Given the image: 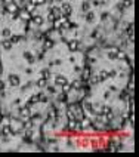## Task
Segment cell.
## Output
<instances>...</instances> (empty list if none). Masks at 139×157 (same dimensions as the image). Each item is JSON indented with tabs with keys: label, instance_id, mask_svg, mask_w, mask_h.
<instances>
[{
	"label": "cell",
	"instance_id": "cell-25",
	"mask_svg": "<svg viewBox=\"0 0 139 157\" xmlns=\"http://www.w3.org/2000/svg\"><path fill=\"white\" fill-rule=\"evenodd\" d=\"M55 19H56V18H55V15H52V13L49 12V16H48V21H50V22H53Z\"/></svg>",
	"mask_w": 139,
	"mask_h": 157
},
{
	"label": "cell",
	"instance_id": "cell-4",
	"mask_svg": "<svg viewBox=\"0 0 139 157\" xmlns=\"http://www.w3.org/2000/svg\"><path fill=\"white\" fill-rule=\"evenodd\" d=\"M55 83L58 86H64L67 83V78L64 77V76H56V78H55Z\"/></svg>",
	"mask_w": 139,
	"mask_h": 157
},
{
	"label": "cell",
	"instance_id": "cell-28",
	"mask_svg": "<svg viewBox=\"0 0 139 157\" xmlns=\"http://www.w3.org/2000/svg\"><path fill=\"white\" fill-rule=\"evenodd\" d=\"M85 108L90 111V110H92V104H90V102H86V104H85Z\"/></svg>",
	"mask_w": 139,
	"mask_h": 157
},
{
	"label": "cell",
	"instance_id": "cell-16",
	"mask_svg": "<svg viewBox=\"0 0 139 157\" xmlns=\"http://www.w3.org/2000/svg\"><path fill=\"white\" fill-rule=\"evenodd\" d=\"M53 46V42H50V40H46L44 42V49H50Z\"/></svg>",
	"mask_w": 139,
	"mask_h": 157
},
{
	"label": "cell",
	"instance_id": "cell-1",
	"mask_svg": "<svg viewBox=\"0 0 139 157\" xmlns=\"http://www.w3.org/2000/svg\"><path fill=\"white\" fill-rule=\"evenodd\" d=\"M9 83H11L12 86H19L21 80H19V77L16 76V74H11V76H9Z\"/></svg>",
	"mask_w": 139,
	"mask_h": 157
},
{
	"label": "cell",
	"instance_id": "cell-5",
	"mask_svg": "<svg viewBox=\"0 0 139 157\" xmlns=\"http://www.w3.org/2000/svg\"><path fill=\"white\" fill-rule=\"evenodd\" d=\"M68 48H70V50H77V49H79V42H77V40H70V42H68Z\"/></svg>",
	"mask_w": 139,
	"mask_h": 157
},
{
	"label": "cell",
	"instance_id": "cell-24",
	"mask_svg": "<svg viewBox=\"0 0 139 157\" xmlns=\"http://www.w3.org/2000/svg\"><path fill=\"white\" fill-rule=\"evenodd\" d=\"M44 85H46V80H44V78H40V80L37 82V86H40V88H42V86H44Z\"/></svg>",
	"mask_w": 139,
	"mask_h": 157
},
{
	"label": "cell",
	"instance_id": "cell-8",
	"mask_svg": "<svg viewBox=\"0 0 139 157\" xmlns=\"http://www.w3.org/2000/svg\"><path fill=\"white\" fill-rule=\"evenodd\" d=\"M90 126V120H87V119H81L80 121V127H89Z\"/></svg>",
	"mask_w": 139,
	"mask_h": 157
},
{
	"label": "cell",
	"instance_id": "cell-6",
	"mask_svg": "<svg viewBox=\"0 0 139 157\" xmlns=\"http://www.w3.org/2000/svg\"><path fill=\"white\" fill-rule=\"evenodd\" d=\"M109 74L108 71H101L99 74H98V80H107V77H108Z\"/></svg>",
	"mask_w": 139,
	"mask_h": 157
},
{
	"label": "cell",
	"instance_id": "cell-18",
	"mask_svg": "<svg viewBox=\"0 0 139 157\" xmlns=\"http://www.w3.org/2000/svg\"><path fill=\"white\" fill-rule=\"evenodd\" d=\"M93 18H95L93 12H87V15H86V19H87V21H93Z\"/></svg>",
	"mask_w": 139,
	"mask_h": 157
},
{
	"label": "cell",
	"instance_id": "cell-20",
	"mask_svg": "<svg viewBox=\"0 0 139 157\" xmlns=\"http://www.w3.org/2000/svg\"><path fill=\"white\" fill-rule=\"evenodd\" d=\"M108 113H111V108H109V107H107V105H105V107H102V114H108Z\"/></svg>",
	"mask_w": 139,
	"mask_h": 157
},
{
	"label": "cell",
	"instance_id": "cell-17",
	"mask_svg": "<svg viewBox=\"0 0 139 157\" xmlns=\"http://www.w3.org/2000/svg\"><path fill=\"white\" fill-rule=\"evenodd\" d=\"M42 76H43V78H44V80H48L49 76H50V73H49L48 70H43V71H42Z\"/></svg>",
	"mask_w": 139,
	"mask_h": 157
},
{
	"label": "cell",
	"instance_id": "cell-11",
	"mask_svg": "<svg viewBox=\"0 0 139 157\" xmlns=\"http://www.w3.org/2000/svg\"><path fill=\"white\" fill-rule=\"evenodd\" d=\"M24 56H25V59H27V61H30V62H33V61H34V58H33V55H31L30 52H25Z\"/></svg>",
	"mask_w": 139,
	"mask_h": 157
},
{
	"label": "cell",
	"instance_id": "cell-31",
	"mask_svg": "<svg viewBox=\"0 0 139 157\" xmlns=\"http://www.w3.org/2000/svg\"><path fill=\"white\" fill-rule=\"evenodd\" d=\"M2 89H3V83H2V82H0V91H2Z\"/></svg>",
	"mask_w": 139,
	"mask_h": 157
},
{
	"label": "cell",
	"instance_id": "cell-13",
	"mask_svg": "<svg viewBox=\"0 0 139 157\" xmlns=\"http://www.w3.org/2000/svg\"><path fill=\"white\" fill-rule=\"evenodd\" d=\"M12 132V130H11V126H3V135H9V133Z\"/></svg>",
	"mask_w": 139,
	"mask_h": 157
},
{
	"label": "cell",
	"instance_id": "cell-26",
	"mask_svg": "<svg viewBox=\"0 0 139 157\" xmlns=\"http://www.w3.org/2000/svg\"><path fill=\"white\" fill-rule=\"evenodd\" d=\"M19 39H21V37H19V36H12V39H11V43H15V42H18Z\"/></svg>",
	"mask_w": 139,
	"mask_h": 157
},
{
	"label": "cell",
	"instance_id": "cell-15",
	"mask_svg": "<svg viewBox=\"0 0 139 157\" xmlns=\"http://www.w3.org/2000/svg\"><path fill=\"white\" fill-rule=\"evenodd\" d=\"M19 16H21L22 19H30V13L28 12H21L19 13Z\"/></svg>",
	"mask_w": 139,
	"mask_h": 157
},
{
	"label": "cell",
	"instance_id": "cell-3",
	"mask_svg": "<svg viewBox=\"0 0 139 157\" xmlns=\"http://www.w3.org/2000/svg\"><path fill=\"white\" fill-rule=\"evenodd\" d=\"M6 11L11 12V13H18V6H16L15 3H9V5L6 6Z\"/></svg>",
	"mask_w": 139,
	"mask_h": 157
},
{
	"label": "cell",
	"instance_id": "cell-30",
	"mask_svg": "<svg viewBox=\"0 0 139 157\" xmlns=\"http://www.w3.org/2000/svg\"><path fill=\"white\" fill-rule=\"evenodd\" d=\"M48 89H49V92H50V93H55V89H53V88H48Z\"/></svg>",
	"mask_w": 139,
	"mask_h": 157
},
{
	"label": "cell",
	"instance_id": "cell-19",
	"mask_svg": "<svg viewBox=\"0 0 139 157\" xmlns=\"http://www.w3.org/2000/svg\"><path fill=\"white\" fill-rule=\"evenodd\" d=\"M2 34H3V37H11V30H9V28H5Z\"/></svg>",
	"mask_w": 139,
	"mask_h": 157
},
{
	"label": "cell",
	"instance_id": "cell-10",
	"mask_svg": "<svg viewBox=\"0 0 139 157\" xmlns=\"http://www.w3.org/2000/svg\"><path fill=\"white\" fill-rule=\"evenodd\" d=\"M21 114L24 116V117H28V116H30V108H28V107L22 108V110H21Z\"/></svg>",
	"mask_w": 139,
	"mask_h": 157
},
{
	"label": "cell",
	"instance_id": "cell-29",
	"mask_svg": "<svg viewBox=\"0 0 139 157\" xmlns=\"http://www.w3.org/2000/svg\"><path fill=\"white\" fill-rule=\"evenodd\" d=\"M68 119H70V120H73L74 119V113L73 111H68Z\"/></svg>",
	"mask_w": 139,
	"mask_h": 157
},
{
	"label": "cell",
	"instance_id": "cell-22",
	"mask_svg": "<svg viewBox=\"0 0 139 157\" xmlns=\"http://www.w3.org/2000/svg\"><path fill=\"white\" fill-rule=\"evenodd\" d=\"M127 34H129V37H130V39H133V27H132V25L129 27V30H127Z\"/></svg>",
	"mask_w": 139,
	"mask_h": 157
},
{
	"label": "cell",
	"instance_id": "cell-21",
	"mask_svg": "<svg viewBox=\"0 0 139 157\" xmlns=\"http://www.w3.org/2000/svg\"><path fill=\"white\" fill-rule=\"evenodd\" d=\"M11 46H12V43H11V40H6V42L3 43V48H5V49H9Z\"/></svg>",
	"mask_w": 139,
	"mask_h": 157
},
{
	"label": "cell",
	"instance_id": "cell-7",
	"mask_svg": "<svg viewBox=\"0 0 139 157\" xmlns=\"http://www.w3.org/2000/svg\"><path fill=\"white\" fill-rule=\"evenodd\" d=\"M33 22L36 25H42L43 22H44V19H43L42 16H34V18H33Z\"/></svg>",
	"mask_w": 139,
	"mask_h": 157
},
{
	"label": "cell",
	"instance_id": "cell-12",
	"mask_svg": "<svg viewBox=\"0 0 139 157\" xmlns=\"http://www.w3.org/2000/svg\"><path fill=\"white\" fill-rule=\"evenodd\" d=\"M108 58L109 59H115V58H117V50H111L108 54Z\"/></svg>",
	"mask_w": 139,
	"mask_h": 157
},
{
	"label": "cell",
	"instance_id": "cell-14",
	"mask_svg": "<svg viewBox=\"0 0 139 157\" xmlns=\"http://www.w3.org/2000/svg\"><path fill=\"white\" fill-rule=\"evenodd\" d=\"M30 2H31V5H34V6H36V5H43L46 0H30Z\"/></svg>",
	"mask_w": 139,
	"mask_h": 157
},
{
	"label": "cell",
	"instance_id": "cell-2",
	"mask_svg": "<svg viewBox=\"0 0 139 157\" xmlns=\"http://www.w3.org/2000/svg\"><path fill=\"white\" fill-rule=\"evenodd\" d=\"M62 15L67 16V18L71 15V6L70 5H62Z\"/></svg>",
	"mask_w": 139,
	"mask_h": 157
},
{
	"label": "cell",
	"instance_id": "cell-23",
	"mask_svg": "<svg viewBox=\"0 0 139 157\" xmlns=\"http://www.w3.org/2000/svg\"><path fill=\"white\" fill-rule=\"evenodd\" d=\"M117 58L118 59H126V55L123 54V52H117Z\"/></svg>",
	"mask_w": 139,
	"mask_h": 157
},
{
	"label": "cell",
	"instance_id": "cell-27",
	"mask_svg": "<svg viewBox=\"0 0 139 157\" xmlns=\"http://www.w3.org/2000/svg\"><path fill=\"white\" fill-rule=\"evenodd\" d=\"M89 7H90V5H89V3H83V11H86V12H87V11H89Z\"/></svg>",
	"mask_w": 139,
	"mask_h": 157
},
{
	"label": "cell",
	"instance_id": "cell-9",
	"mask_svg": "<svg viewBox=\"0 0 139 157\" xmlns=\"http://www.w3.org/2000/svg\"><path fill=\"white\" fill-rule=\"evenodd\" d=\"M50 13H52V15H55V18H59L61 11L58 9V7H52V9H50Z\"/></svg>",
	"mask_w": 139,
	"mask_h": 157
}]
</instances>
